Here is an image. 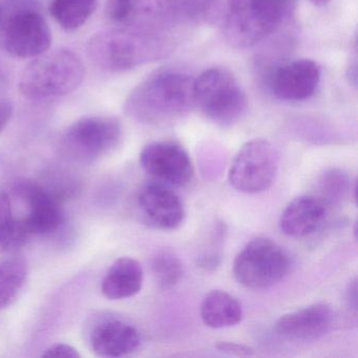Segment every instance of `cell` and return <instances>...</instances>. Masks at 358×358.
Wrapping results in <instances>:
<instances>
[{"label":"cell","instance_id":"6da1fadb","mask_svg":"<svg viewBox=\"0 0 358 358\" xmlns=\"http://www.w3.org/2000/svg\"><path fill=\"white\" fill-rule=\"evenodd\" d=\"M194 81L181 73H157L129 94L125 112L143 123H158L181 116L194 106Z\"/></svg>","mask_w":358,"mask_h":358},{"label":"cell","instance_id":"7a4b0ae2","mask_svg":"<svg viewBox=\"0 0 358 358\" xmlns=\"http://www.w3.org/2000/svg\"><path fill=\"white\" fill-rule=\"evenodd\" d=\"M85 76V66L78 55L59 49L34 58L22 73L18 87L26 99L47 101L73 93Z\"/></svg>","mask_w":358,"mask_h":358},{"label":"cell","instance_id":"3957f363","mask_svg":"<svg viewBox=\"0 0 358 358\" xmlns=\"http://www.w3.org/2000/svg\"><path fill=\"white\" fill-rule=\"evenodd\" d=\"M294 0H228L224 35L236 48L252 47L276 30L289 15Z\"/></svg>","mask_w":358,"mask_h":358},{"label":"cell","instance_id":"277c9868","mask_svg":"<svg viewBox=\"0 0 358 358\" xmlns=\"http://www.w3.org/2000/svg\"><path fill=\"white\" fill-rule=\"evenodd\" d=\"M194 106L220 125H231L243 118L248 108L246 95L231 73L213 68L194 81Z\"/></svg>","mask_w":358,"mask_h":358},{"label":"cell","instance_id":"5b68a950","mask_svg":"<svg viewBox=\"0 0 358 358\" xmlns=\"http://www.w3.org/2000/svg\"><path fill=\"white\" fill-rule=\"evenodd\" d=\"M289 269L284 249L269 238L251 240L236 255L234 263L236 280L249 289H266L280 282Z\"/></svg>","mask_w":358,"mask_h":358},{"label":"cell","instance_id":"8992f818","mask_svg":"<svg viewBox=\"0 0 358 358\" xmlns=\"http://www.w3.org/2000/svg\"><path fill=\"white\" fill-rule=\"evenodd\" d=\"M121 123L113 117H85L75 121L62 136L64 152L80 162H93L118 146Z\"/></svg>","mask_w":358,"mask_h":358},{"label":"cell","instance_id":"52a82bcc","mask_svg":"<svg viewBox=\"0 0 358 358\" xmlns=\"http://www.w3.org/2000/svg\"><path fill=\"white\" fill-rule=\"evenodd\" d=\"M278 156L267 140L255 139L245 143L232 161L230 184L234 189L247 194L269 189L275 180Z\"/></svg>","mask_w":358,"mask_h":358},{"label":"cell","instance_id":"ba28073f","mask_svg":"<svg viewBox=\"0 0 358 358\" xmlns=\"http://www.w3.org/2000/svg\"><path fill=\"white\" fill-rule=\"evenodd\" d=\"M87 56L100 70L118 73L131 70L145 60L144 43L127 30H106L93 35Z\"/></svg>","mask_w":358,"mask_h":358},{"label":"cell","instance_id":"9c48e42d","mask_svg":"<svg viewBox=\"0 0 358 358\" xmlns=\"http://www.w3.org/2000/svg\"><path fill=\"white\" fill-rule=\"evenodd\" d=\"M140 163L148 175L167 186L183 187L192 182L194 175L189 155L173 141L148 144L140 155Z\"/></svg>","mask_w":358,"mask_h":358},{"label":"cell","instance_id":"30bf717a","mask_svg":"<svg viewBox=\"0 0 358 358\" xmlns=\"http://www.w3.org/2000/svg\"><path fill=\"white\" fill-rule=\"evenodd\" d=\"M3 30L6 51L13 57L36 58L51 48V29L39 12H24L13 16Z\"/></svg>","mask_w":358,"mask_h":358},{"label":"cell","instance_id":"8fae6325","mask_svg":"<svg viewBox=\"0 0 358 358\" xmlns=\"http://www.w3.org/2000/svg\"><path fill=\"white\" fill-rule=\"evenodd\" d=\"M15 192L29 208L22 221L30 236H47L59 229L64 213L55 194L32 181L20 182Z\"/></svg>","mask_w":358,"mask_h":358},{"label":"cell","instance_id":"7c38bea8","mask_svg":"<svg viewBox=\"0 0 358 358\" xmlns=\"http://www.w3.org/2000/svg\"><path fill=\"white\" fill-rule=\"evenodd\" d=\"M138 206L146 223L157 229H177L185 220V209L179 196L169 186L159 182L142 188Z\"/></svg>","mask_w":358,"mask_h":358},{"label":"cell","instance_id":"4fadbf2b","mask_svg":"<svg viewBox=\"0 0 358 358\" xmlns=\"http://www.w3.org/2000/svg\"><path fill=\"white\" fill-rule=\"evenodd\" d=\"M334 317L330 306L313 303L280 316L275 322V332L291 341H315L331 330Z\"/></svg>","mask_w":358,"mask_h":358},{"label":"cell","instance_id":"5bb4252c","mask_svg":"<svg viewBox=\"0 0 358 358\" xmlns=\"http://www.w3.org/2000/svg\"><path fill=\"white\" fill-rule=\"evenodd\" d=\"M320 80V70L309 59L296 60L278 68L272 87L282 101H301L313 95Z\"/></svg>","mask_w":358,"mask_h":358},{"label":"cell","instance_id":"9a60e30c","mask_svg":"<svg viewBox=\"0 0 358 358\" xmlns=\"http://www.w3.org/2000/svg\"><path fill=\"white\" fill-rule=\"evenodd\" d=\"M91 348L102 357H122L134 353L141 345V337L135 327L123 320H106L91 333Z\"/></svg>","mask_w":358,"mask_h":358},{"label":"cell","instance_id":"2e32d148","mask_svg":"<svg viewBox=\"0 0 358 358\" xmlns=\"http://www.w3.org/2000/svg\"><path fill=\"white\" fill-rule=\"evenodd\" d=\"M326 213V205L320 199L312 196H297L282 211L278 225L285 236L303 238L320 228Z\"/></svg>","mask_w":358,"mask_h":358},{"label":"cell","instance_id":"e0dca14e","mask_svg":"<svg viewBox=\"0 0 358 358\" xmlns=\"http://www.w3.org/2000/svg\"><path fill=\"white\" fill-rule=\"evenodd\" d=\"M143 269L141 264L131 257L116 259L102 280L101 291L112 301L129 299L141 291Z\"/></svg>","mask_w":358,"mask_h":358},{"label":"cell","instance_id":"ac0fdd59","mask_svg":"<svg viewBox=\"0 0 358 358\" xmlns=\"http://www.w3.org/2000/svg\"><path fill=\"white\" fill-rule=\"evenodd\" d=\"M201 317L213 329L229 328L242 322L243 308L240 301L229 293L213 290L207 293L201 303Z\"/></svg>","mask_w":358,"mask_h":358},{"label":"cell","instance_id":"d6986e66","mask_svg":"<svg viewBox=\"0 0 358 358\" xmlns=\"http://www.w3.org/2000/svg\"><path fill=\"white\" fill-rule=\"evenodd\" d=\"M98 0H50V13L62 29L81 28L95 13Z\"/></svg>","mask_w":358,"mask_h":358},{"label":"cell","instance_id":"ffe728a7","mask_svg":"<svg viewBox=\"0 0 358 358\" xmlns=\"http://www.w3.org/2000/svg\"><path fill=\"white\" fill-rule=\"evenodd\" d=\"M28 265L20 257L0 261V309L11 305L24 288Z\"/></svg>","mask_w":358,"mask_h":358},{"label":"cell","instance_id":"44dd1931","mask_svg":"<svg viewBox=\"0 0 358 358\" xmlns=\"http://www.w3.org/2000/svg\"><path fill=\"white\" fill-rule=\"evenodd\" d=\"M30 238L22 219L12 213L11 201L5 192H0V252L20 248Z\"/></svg>","mask_w":358,"mask_h":358},{"label":"cell","instance_id":"7402d4cb","mask_svg":"<svg viewBox=\"0 0 358 358\" xmlns=\"http://www.w3.org/2000/svg\"><path fill=\"white\" fill-rule=\"evenodd\" d=\"M152 271L162 290H169L179 284L183 276V265L171 252H161L152 259Z\"/></svg>","mask_w":358,"mask_h":358},{"label":"cell","instance_id":"603a6c76","mask_svg":"<svg viewBox=\"0 0 358 358\" xmlns=\"http://www.w3.org/2000/svg\"><path fill=\"white\" fill-rule=\"evenodd\" d=\"M320 190L324 205L339 204L351 190L349 177L341 169H330L320 178Z\"/></svg>","mask_w":358,"mask_h":358},{"label":"cell","instance_id":"cb8c5ba5","mask_svg":"<svg viewBox=\"0 0 358 358\" xmlns=\"http://www.w3.org/2000/svg\"><path fill=\"white\" fill-rule=\"evenodd\" d=\"M106 15L115 24H127L135 17V0H108Z\"/></svg>","mask_w":358,"mask_h":358},{"label":"cell","instance_id":"d4e9b609","mask_svg":"<svg viewBox=\"0 0 358 358\" xmlns=\"http://www.w3.org/2000/svg\"><path fill=\"white\" fill-rule=\"evenodd\" d=\"M43 357L79 358L80 354L72 345L66 343H56L43 352Z\"/></svg>","mask_w":358,"mask_h":358},{"label":"cell","instance_id":"484cf974","mask_svg":"<svg viewBox=\"0 0 358 358\" xmlns=\"http://www.w3.org/2000/svg\"><path fill=\"white\" fill-rule=\"evenodd\" d=\"M217 349L220 352L228 354V355L234 356H250L253 355V350L251 348L246 347L244 345L234 343H219L217 345Z\"/></svg>","mask_w":358,"mask_h":358},{"label":"cell","instance_id":"4316f807","mask_svg":"<svg viewBox=\"0 0 358 358\" xmlns=\"http://www.w3.org/2000/svg\"><path fill=\"white\" fill-rule=\"evenodd\" d=\"M13 114V106L9 100L0 99V133L5 129Z\"/></svg>","mask_w":358,"mask_h":358},{"label":"cell","instance_id":"83f0119b","mask_svg":"<svg viewBox=\"0 0 358 358\" xmlns=\"http://www.w3.org/2000/svg\"><path fill=\"white\" fill-rule=\"evenodd\" d=\"M347 295L350 307H351L354 311H356V310H357V280H354L353 282H350Z\"/></svg>","mask_w":358,"mask_h":358},{"label":"cell","instance_id":"f1b7e54d","mask_svg":"<svg viewBox=\"0 0 358 358\" xmlns=\"http://www.w3.org/2000/svg\"><path fill=\"white\" fill-rule=\"evenodd\" d=\"M309 1L315 7H324V6L328 5L331 0H309Z\"/></svg>","mask_w":358,"mask_h":358},{"label":"cell","instance_id":"f546056e","mask_svg":"<svg viewBox=\"0 0 358 358\" xmlns=\"http://www.w3.org/2000/svg\"><path fill=\"white\" fill-rule=\"evenodd\" d=\"M5 12H3V5H1V3H0V29H1V27H5Z\"/></svg>","mask_w":358,"mask_h":358}]
</instances>
